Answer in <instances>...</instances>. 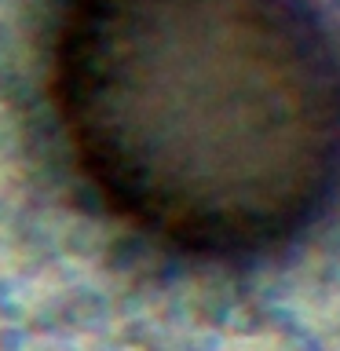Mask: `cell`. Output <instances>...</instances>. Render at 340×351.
Masks as SVG:
<instances>
[{
  "label": "cell",
  "mask_w": 340,
  "mask_h": 351,
  "mask_svg": "<svg viewBox=\"0 0 340 351\" xmlns=\"http://www.w3.org/2000/svg\"><path fill=\"white\" fill-rule=\"evenodd\" d=\"M48 103L103 213L180 256L278 252L340 194V55L304 0H62Z\"/></svg>",
  "instance_id": "6da1fadb"
}]
</instances>
